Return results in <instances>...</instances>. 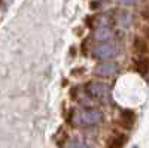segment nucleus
Masks as SVG:
<instances>
[{
	"label": "nucleus",
	"mask_w": 149,
	"mask_h": 148,
	"mask_svg": "<svg viewBox=\"0 0 149 148\" xmlns=\"http://www.w3.org/2000/svg\"><path fill=\"white\" fill-rule=\"evenodd\" d=\"M127 135L118 133V135H112L106 142V148H124L127 144Z\"/></svg>",
	"instance_id": "9"
},
{
	"label": "nucleus",
	"mask_w": 149,
	"mask_h": 148,
	"mask_svg": "<svg viewBox=\"0 0 149 148\" xmlns=\"http://www.w3.org/2000/svg\"><path fill=\"white\" fill-rule=\"evenodd\" d=\"M113 30L110 27H97L93 33V39L100 42V43H104V42H109L110 39H113Z\"/></svg>",
	"instance_id": "5"
},
{
	"label": "nucleus",
	"mask_w": 149,
	"mask_h": 148,
	"mask_svg": "<svg viewBox=\"0 0 149 148\" xmlns=\"http://www.w3.org/2000/svg\"><path fill=\"white\" fill-rule=\"evenodd\" d=\"M140 0H115L116 5H121V6H125V8H131V6H136L139 5Z\"/></svg>",
	"instance_id": "11"
},
{
	"label": "nucleus",
	"mask_w": 149,
	"mask_h": 148,
	"mask_svg": "<svg viewBox=\"0 0 149 148\" xmlns=\"http://www.w3.org/2000/svg\"><path fill=\"white\" fill-rule=\"evenodd\" d=\"M134 123H136V114H134V111H131V109L121 111V114H119V124L124 129H127V130L133 129Z\"/></svg>",
	"instance_id": "8"
},
{
	"label": "nucleus",
	"mask_w": 149,
	"mask_h": 148,
	"mask_svg": "<svg viewBox=\"0 0 149 148\" xmlns=\"http://www.w3.org/2000/svg\"><path fill=\"white\" fill-rule=\"evenodd\" d=\"M134 70L140 73L142 76H146L149 73V58L148 57H137L134 60Z\"/></svg>",
	"instance_id": "10"
},
{
	"label": "nucleus",
	"mask_w": 149,
	"mask_h": 148,
	"mask_svg": "<svg viewBox=\"0 0 149 148\" xmlns=\"http://www.w3.org/2000/svg\"><path fill=\"white\" fill-rule=\"evenodd\" d=\"M118 70H119V66H118L116 61L107 60V61H100V63L94 67V75L98 76V78L107 79V78L115 76L118 73Z\"/></svg>",
	"instance_id": "4"
},
{
	"label": "nucleus",
	"mask_w": 149,
	"mask_h": 148,
	"mask_svg": "<svg viewBox=\"0 0 149 148\" xmlns=\"http://www.w3.org/2000/svg\"><path fill=\"white\" fill-rule=\"evenodd\" d=\"M104 115L98 109H81L76 111L74 108H70V115L67 117V123L78 127H94L98 126L103 121Z\"/></svg>",
	"instance_id": "1"
},
{
	"label": "nucleus",
	"mask_w": 149,
	"mask_h": 148,
	"mask_svg": "<svg viewBox=\"0 0 149 148\" xmlns=\"http://www.w3.org/2000/svg\"><path fill=\"white\" fill-rule=\"evenodd\" d=\"M119 54V48L118 45L112 43V42H104V43H98L94 48H91V55L95 60H102V61H107L115 58Z\"/></svg>",
	"instance_id": "2"
},
{
	"label": "nucleus",
	"mask_w": 149,
	"mask_h": 148,
	"mask_svg": "<svg viewBox=\"0 0 149 148\" xmlns=\"http://www.w3.org/2000/svg\"><path fill=\"white\" fill-rule=\"evenodd\" d=\"M115 21H116L118 26H121L124 29H128L133 24V14L127 9H119L115 15Z\"/></svg>",
	"instance_id": "7"
},
{
	"label": "nucleus",
	"mask_w": 149,
	"mask_h": 148,
	"mask_svg": "<svg viewBox=\"0 0 149 148\" xmlns=\"http://www.w3.org/2000/svg\"><path fill=\"white\" fill-rule=\"evenodd\" d=\"M86 93L97 100H107L110 97V87L102 81H90L86 84Z\"/></svg>",
	"instance_id": "3"
},
{
	"label": "nucleus",
	"mask_w": 149,
	"mask_h": 148,
	"mask_svg": "<svg viewBox=\"0 0 149 148\" xmlns=\"http://www.w3.org/2000/svg\"><path fill=\"white\" fill-rule=\"evenodd\" d=\"M133 51L139 57H146V54H149V43H148V41L145 38H142V36H134V39H133Z\"/></svg>",
	"instance_id": "6"
},
{
	"label": "nucleus",
	"mask_w": 149,
	"mask_h": 148,
	"mask_svg": "<svg viewBox=\"0 0 149 148\" xmlns=\"http://www.w3.org/2000/svg\"><path fill=\"white\" fill-rule=\"evenodd\" d=\"M140 17H142L146 22H149V5H148V6H145V8L140 11Z\"/></svg>",
	"instance_id": "12"
},
{
	"label": "nucleus",
	"mask_w": 149,
	"mask_h": 148,
	"mask_svg": "<svg viewBox=\"0 0 149 148\" xmlns=\"http://www.w3.org/2000/svg\"><path fill=\"white\" fill-rule=\"evenodd\" d=\"M78 87H73L72 90H70V94H72V97L70 99H73V100H76V99H78Z\"/></svg>",
	"instance_id": "14"
},
{
	"label": "nucleus",
	"mask_w": 149,
	"mask_h": 148,
	"mask_svg": "<svg viewBox=\"0 0 149 148\" xmlns=\"http://www.w3.org/2000/svg\"><path fill=\"white\" fill-rule=\"evenodd\" d=\"M67 148H88V145H85L84 142H79V141H73L72 144H69Z\"/></svg>",
	"instance_id": "13"
},
{
	"label": "nucleus",
	"mask_w": 149,
	"mask_h": 148,
	"mask_svg": "<svg viewBox=\"0 0 149 148\" xmlns=\"http://www.w3.org/2000/svg\"><path fill=\"white\" fill-rule=\"evenodd\" d=\"M143 34H145V39H146L148 43H149V26H146V27L143 29Z\"/></svg>",
	"instance_id": "15"
}]
</instances>
